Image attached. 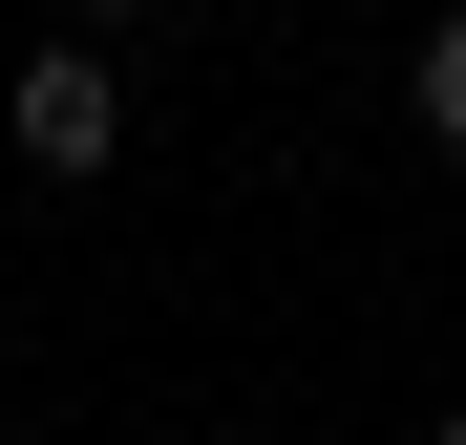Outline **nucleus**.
Returning <instances> with one entry per match:
<instances>
[{
	"label": "nucleus",
	"instance_id": "obj_1",
	"mask_svg": "<svg viewBox=\"0 0 466 445\" xmlns=\"http://www.w3.org/2000/svg\"><path fill=\"white\" fill-rule=\"evenodd\" d=\"M0 127H22V170H43V191H86L106 148H127V64H106V43H43Z\"/></svg>",
	"mask_w": 466,
	"mask_h": 445
},
{
	"label": "nucleus",
	"instance_id": "obj_2",
	"mask_svg": "<svg viewBox=\"0 0 466 445\" xmlns=\"http://www.w3.org/2000/svg\"><path fill=\"white\" fill-rule=\"evenodd\" d=\"M403 86H424V127L466 148V0H445V22H424V64H403Z\"/></svg>",
	"mask_w": 466,
	"mask_h": 445
},
{
	"label": "nucleus",
	"instance_id": "obj_3",
	"mask_svg": "<svg viewBox=\"0 0 466 445\" xmlns=\"http://www.w3.org/2000/svg\"><path fill=\"white\" fill-rule=\"evenodd\" d=\"M0 445H22V424H0Z\"/></svg>",
	"mask_w": 466,
	"mask_h": 445
},
{
	"label": "nucleus",
	"instance_id": "obj_4",
	"mask_svg": "<svg viewBox=\"0 0 466 445\" xmlns=\"http://www.w3.org/2000/svg\"><path fill=\"white\" fill-rule=\"evenodd\" d=\"M445 445H466V424H445Z\"/></svg>",
	"mask_w": 466,
	"mask_h": 445
}]
</instances>
